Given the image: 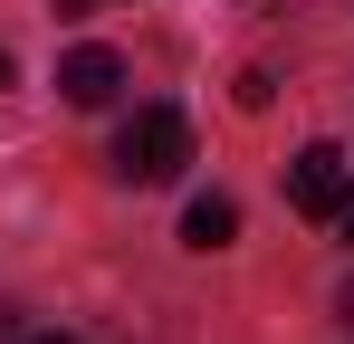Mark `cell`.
<instances>
[{
  "instance_id": "8",
  "label": "cell",
  "mask_w": 354,
  "mask_h": 344,
  "mask_svg": "<svg viewBox=\"0 0 354 344\" xmlns=\"http://www.w3.org/2000/svg\"><path fill=\"white\" fill-rule=\"evenodd\" d=\"M0 86H10V48H0Z\"/></svg>"
},
{
  "instance_id": "5",
  "label": "cell",
  "mask_w": 354,
  "mask_h": 344,
  "mask_svg": "<svg viewBox=\"0 0 354 344\" xmlns=\"http://www.w3.org/2000/svg\"><path fill=\"white\" fill-rule=\"evenodd\" d=\"M335 229H345V239H354V191H345V211H335Z\"/></svg>"
},
{
  "instance_id": "3",
  "label": "cell",
  "mask_w": 354,
  "mask_h": 344,
  "mask_svg": "<svg viewBox=\"0 0 354 344\" xmlns=\"http://www.w3.org/2000/svg\"><path fill=\"white\" fill-rule=\"evenodd\" d=\"M58 96L67 106H115L124 96V57L115 48H67L58 57Z\"/></svg>"
},
{
  "instance_id": "7",
  "label": "cell",
  "mask_w": 354,
  "mask_h": 344,
  "mask_svg": "<svg viewBox=\"0 0 354 344\" xmlns=\"http://www.w3.org/2000/svg\"><path fill=\"white\" fill-rule=\"evenodd\" d=\"M29 344H77V335H29Z\"/></svg>"
},
{
  "instance_id": "4",
  "label": "cell",
  "mask_w": 354,
  "mask_h": 344,
  "mask_svg": "<svg viewBox=\"0 0 354 344\" xmlns=\"http://www.w3.org/2000/svg\"><path fill=\"white\" fill-rule=\"evenodd\" d=\"M230 239H239V201L201 191V201L182 211V249H230Z\"/></svg>"
},
{
  "instance_id": "2",
  "label": "cell",
  "mask_w": 354,
  "mask_h": 344,
  "mask_svg": "<svg viewBox=\"0 0 354 344\" xmlns=\"http://www.w3.org/2000/svg\"><path fill=\"white\" fill-rule=\"evenodd\" d=\"M345 191H354L345 144H306V153L288 163V201H297V211H316V220H335V211H345Z\"/></svg>"
},
{
  "instance_id": "6",
  "label": "cell",
  "mask_w": 354,
  "mask_h": 344,
  "mask_svg": "<svg viewBox=\"0 0 354 344\" xmlns=\"http://www.w3.org/2000/svg\"><path fill=\"white\" fill-rule=\"evenodd\" d=\"M77 10H86V0H58V19H77Z\"/></svg>"
},
{
  "instance_id": "1",
  "label": "cell",
  "mask_w": 354,
  "mask_h": 344,
  "mask_svg": "<svg viewBox=\"0 0 354 344\" xmlns=\"http://www.w3.org/2000/svg\"><path fill=\"white\" fill-rule=\"evenodd\" d=\"M192 163V115L182 106H134L115 134V172L124 182H173V172Z\"/></svg>"
}]
</instances>
